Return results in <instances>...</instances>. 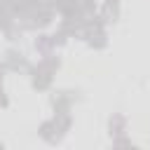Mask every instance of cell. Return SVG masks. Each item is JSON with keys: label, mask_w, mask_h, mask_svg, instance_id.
Returning <instances> with one entry per match:
<instances>
[]
</instances>
